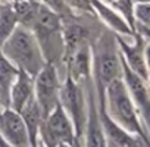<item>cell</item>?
Returning a JSON list of instances; mask_svg holds the SVG:
<instances>
[{
	"instance_id": "obj_3",
	"label": "cell",
	"mask_w": 150,
	"mask_h": 147,
	"mask_svg": "<svg viewBox=\"0 0 150 147\" xmlns=\"http://www.w3.org/2000/svg\"><path fill=\"white\" fill-rule=\"evenodd\" d=\"M62 28L63 19L56 12L40 3L35 19L30 30L37 38L46 62L54 65L56 68H59V65L63 62L65 54Z\"/></svg>"
},
{
	"instance_id": "obj_23",
	"label": "cell",
	"mask_w": 150,
	"mask_h": 147,
	"mask_svg": "<svg viewBox=\"0 0 150 147\" xmlns=\"http://www.w3.org/2000/svg\"><path fill=\"white\" fill-rule=\"evenodd\" d=\"M135 31L143 37V38H149L150 40V28H146V27H140V25H135Z\"/></svg>"
},
{
	"instance_id": "obj_5",
	"label": "cell",
	"mask_w": 150,
	"mask_h": 147,
	"mask_svg": "<svg viewBox=\"0 0 150 147\" xmlns=\"http://www.w3.org/2000/svg\"><path fill=\"white\" fill-rule=\"evenodd\" d=\"M59 105L63 107L69 119L72 121L77 140H83L86 118H87V94L86 87L75 83L69 75H65V80L60 84Z\"/></svg>"
},
{
	"instance_id": "obj_4",
	"label": "cell",
	"mask_w": 150,
	"mask_h": 147,
	"mask_svg": "<svg viewBox=\"0 0 150 147\" xmlns=\"http://www.w3.org/2000/svg\"><path fill=\"white\" fill-rule=\"evenodd\" d=\"M93 57V81L106 87L112 81L122 78V62L116 43V34L106 31L91 44Z\"/></svg>"
},
{
	"instance_id": "obj_6",
	"label": "cell",
	"mask_w": 150,
	"mask_h": 147,
	"mask_svg": "<svg viewBox=\"0 0 150 147\" xmlns=\"http://www.w3.org/2000/svg\"><path fill=\"white\" fill-rule=\"evenodd\" d=\"M38 141L44 147H57L59 144L75 146L78 141L72 121L60 105H57L43 119L38 131Z\"/></svg>"
},
{
	"instance_id": "obj_31",
	"label": "cell",
	"mask_w": 150,
	"mask_h": 147,
	"mask_svg": "<svg viewBox=\"0 0 150 147\" xmlns=\"http://www.w3.org/2000/svg\"><path fill=\"white\" fill-rule=\"evenodd\" d=\"M108 146H109V144H108ZM109 147H113V146H109Z\"/></svg>"
},
{
	"instance_id": "obj_9",
	"label": "cell",
	"mask_w": 150,
	"mask_h": 147,
	"mask_svg": "<svg viewBox=\"0 0 150 147\" xmlns=\"http://www.w3.org/2000/svg\"><path fill=\"white\" fill-rule=\"evenodd\" d=\"M122 80L127 86V90L131 96V100L140 115V119L150 135V88L147 81L134 74L122 60Z\"/></svg>"
},
{
	"instance_id": "obj_11",
	"label": "cell",
	"mask_w": 150,
	"mask_h": 147,
	"mask_svg": "<svg viewBox=\"0 0 150 147\" xmlns=\"http://www.w3.org/2000/svg\"><path fill=\"white\" fill-rule=\"evenodd\" d=\"M134 44H128L121 35H116V43H118V49H119V54L124 60V63L134 72L138 77H141L143 80H149V71L146 66V60H144V38L137 33V35L134 37Z\"/></svg>"
},
{
	"instance_id": "obj_19",
	"label": "cell",
	"mask_w": 150,
	"mask_h": 147,
	"mask_svg": "<svg viewBox=\"0 0 150 147\" xmlns=\"http://www.w3.org/2000/svg\"><path fill=\"white\" fill-rule=\"evenodd\" d=\"M134 5L135 0H110V6L119 12L124 19L129 24V27L135 31V19H134ZM137 33V31H135Z\"/></svg>"
},
{
	"instance_id": "obj_8",
	"label": "cell",
	"mask_w": 150,
	"mask_h": 147,
	"mask_svg": "<svg viewBox=\"0 0 150 147\" xmlns=\"http://www.w3.org/2000/svg\"><path fill=\"white\" fill-rule=\"evenodd\" d=\"M86 94H87V118H86L83 140H81L83 147H109L100 121V115H99L97 94H96L93 80L86 86Z\"/></svg>"
},
{
	"instance_id": "obj_27",
	"label": "cell",
	"mask_w": 150,
	"mask_h": 147,
	"mask_svg": "<svg viewBox=\"0 0 150 147\" xmlns=\"http://www.w3.org/2000/svg\"><path fill=\"white\" fill-rule=\"evenodd\" d=\"M8 2H11V3H18V2H25V0H8Z\"/></svg>"
},
{
	"instance_id": "obj_29",
	"label": "cell",
	"mask_w": 150,
	"mask_h": 147,
	"mask_svg": "<svg viewBox=\"0 0 150 147\" xmlns=\"http://www.w3.org/2000/svg\"><path fill=\"white\" fill-rule=\"evenodd\" d=\"M31 147H44V146H43V144L38 141V144H37V146H31Z\"/></svg>"
},
{
	"instance_id": "obj_15",
	"label": "cell",
	"mask_w": 150,
	"mask_h": 147,
	"mask_svg": "<svg viewBox=\"0 0 150 147\" xmlns=\"http://www.w3.org/2000/svg\"><path fill=\"white\" fill-rule=\"evenodd\" d=\"M34 99V78L27 72L19 71L18 77L11 88L9 96V107L21 112L22 107Z\"/></svg>"
},
{
	"instance_id": "obj_30",
	"label": "cell",
	"mask_w": 150,
	"mask_h": 147,
	"mask_svg": "<svg viewBox=\"0 0 150 147\" xmlns=\"http://www.w3.org/2000/svg\"><path fill=\"white\" fill-rule=\"evenodd\" d=\"M137 2H147V3H150V0H135V3Z\"/></svg>"
},
{
	"instance_id": "obj_2",
	"label": "cell",
	"mask_w": 150,
	"mask_h": 147,
	"mask_svg": "<svg viewBox=\"0 0 150 147\" xmlns=\"http://www.w3.org/2000/svg\"><path fill=\"white\" fill-rule=\"evenodd\" d=\"M0 49L19 71L27 72L33 78L47 63L33 31L22 25L16 27Z\"/></svg>"
},
{
	"instance_id": "obj_25",
	"label": "cell",
	"mask_w": 150,
	"mask_h": 147,
	"mask_svg": "<svg viewBox=\"0 0 150 147\" xmlns=\"http://www.w3.org/2000/svg\"><path fill=\"white\" fill-rule=\"evenodd\" d=\"M0 147H12V146H11V144L2 137V135H0Z\"/></svg>"
},
{
	"instance_id": "obj_28",
	"label": "cell",
	"mask_w": 150,
	"mask_h": 147,
	"mask_svg": "<svg viewBox=\"0 0 150 147\" xmlns=\"http://www.w3.org/2000/svg\"><path fill=\"white\" fill-rule=\"evenodd\" d=\"M75 146H77V147H83V144H81V141H77V143H75Z\"/></svg>"
},
{
	"instance_id": "obj_24",
	"label": "cell",
	"mask_w": 150,
	"mask_h": 147,
	"mask_svg": "<svg viewBox=\"0 0 150 147\" xmlns=\"http://www.w3.org/2000/svg\"><path fill=\"white\" fill-rule=\"evenodd\" d=\"M144 60H146V66H147V71L150 74V43H147L144 46Z\"/></svg>"
},
{
	"instance_id": "obj_22",
	"label": "cell",
	"mask_w": 150,
	"mask_h": 147,
	"mask_svg": "<svg viewBox=\"0 0 150 147\" xmlns=\"http://www.w3.org/2000/svg\"><path fill=\"white\" fill-rule=\"evenodd\" d=\"M65 3H66L68 9L72 13H90V15H94L90 0H65Z\"/></svg>"
},
{
	"instance_id": "obj_16",
	"label": "cell",
	"mask_w": 150,
	"mask_h": 147,
	"mask_svg": "<svg viewBox=\"0 0 150 147\" xmlns=\"http://www.w3.org/2000/svg\"><path fill=\"white\" fill-rule=\"evenodd\" d=\"M18 74L19 69L3 54L2 49H0V110L3 107H9L11 88Z\"/></svg>"
},
{
	"instance_id": "obj_14",
	"label": "cell",
	"mask_w": 150,
	"mask_h": 147,
	"mask_svg": "<svg viewBox=\"0 0 150 147\" xmlns=\"http://www.w3.org/2000/svg\"><path fill=\"white\" fill-rule=\"evenodd\" d=\"M62 34H63V44H65V54H63V63L77 52L80 47H83L84 44L90 43V33L88 30L78 24L77 21H72V18L69 19H63V28H62Z\"/></svg>"
},
{
	"instance_id": "obj_12",
	"label": "cell",
	"mask_w": 150,
	"mask_h": 147,
	"mask_svg": "<svg viewBox=\"0 0 150 147\" xmlns=\"http://www.w3.org/2000/svg\"><path fill=\"white\" fill-rule=\"evenodd\" d=\"M66 75H69L75 83L86 87L93 80V57L91 46L84 44L75 52L66 62Z\"/></svg>"
},
{
	"instance_id": "obj_20",
	"label": "cell",
	"mask_w": 150,
	"mask_h": 147,
	"mask_svg": "<svg viewBox=\"0 0 150 147\" xmlns=\"http://www.w3.org/2000/svg\"><path fill=\"white\" fill-rule=\"evenodd\" d=\"M134 19L135 25L150 28V3L137 2L134 5Z\"/></svg>"
},
{
	"instance_id": "obj_26",
	"label": "cell",
	"mask_w": 150,
	"mask_h": 147,
	"mask_svg": "<svg viewBox=\"0 0 150 147\" xmlns=\"http://www.w3.org/2000/svg\"><path fill=\"white\" fill-rule=\"evenodd\" d=\"M57 147H77V146H69V144H59Z\"/></svg>"
},
{
	"instance_id": "obj_21",
	"label": "cell",
	"mask_w": 150,
	"mask_h": 147,
	"mask_svg": "<svg viewBox=\"0 0 150 147\" xmlns=\"http://www.w3.org/2000/svg\"><path fill=\"white\" fill-rule=\"evenodd\" d=\"M38 2L44 6H47L49 9H52L53 12H56L62 19H69L74 18V13L68 9L65 0H38Z\"/></svg>"
},
{
	"instance_id": "obj_17",
	"label": "cell",
	"mask_w": 150,
	"mask_h": 147,
	"mask_svg": "<svg viewBox=\"0 0 150 147\" xmlns=\"http://www.w3.org/2000/svg\"><path fill=\"white\" fill-rule=\"evenodd\" d=\"M19 115L22 116V119L25 122V127L28 129L31 146H37L38 144V131H40V127H41V122H43L44 116H43L35 99H33L30 103H27L22 107V110L19 112Z\"/></svg>"
},
{
	"instance_id": "obj_13",
	"label": "cell",
	"mask_w": 150,
	"mask_h": 147,
	"mask_svg": "<svg viewBox=\"0 0 150 147\" xmlns=\"http://www.w3.org/2000/svg\"><path fill=\"white\" fill-rule=\"evenodd\" d=\"M90 2L94 15H97L100 21L105 25H108V28L112 33H115L116 35H131V37L137 35V33L124 19V16L119 12H116L110 5H108L105 0H90Z\"/></svg>"
},
{
	"instance_id": "obj_18",
	"label": "cell",
	"mask_w": 150,
	"mask_h": 147,
	"mask_svg": "<svg viewBox=\"0 0 150 147\" xmlns=\"http://www.w3.org/2000/svg\"><path fill=\"white\" fill-rule=\"evenodd\" d=\"M19 25L13 6L8 0H0V46Z\"/></svg>"
},
{
	"instance_id": "obj_10",
	"label": "cell",
	"mask_w": 150,
	"mask_h": 147,
	"mask_svg": "<svg viewBox=\"0 0 150 147\" xmlns=\"http://www.w3.org/2000/svg\"><path fill=\"white\" fill-rule=\"evenodd\" d=\"M0 135L12 147H31L28 129L22 116L11 107L0 110Z\"/></svg>"
},
{
	"instance_id": "obj_7",
	"label": "cell",
	"mask_w": 150,
	"mask_h": 147,
	"mask_svg": "<svg viewBox=\"0 0 150 147\" xmlns=\"http://www.w3.org/2000/svg\"><path fill=\"white\" fill-rule=\"evenodd\" d=\"M60 84L59 69L52 63H46L34 77V99L44 118L59 105Z\"/></svg>"
},
{
	"instance_id": "obj_1",
	"label": "cell",
	"mask_w": 150,
	"mask_h": 147,
	"mask_svg": "<svg viewBox=\"0 0 150 147\" xmlns=\"http://www.w3.org/2000/svg\"><path fill=\"white\" fill-rule=\"evenodd\" d=\"M103 105L109 118L122 129L129 134L150 138L122 78H118L105 87Z\"/></svg>"
}]
</instances>
